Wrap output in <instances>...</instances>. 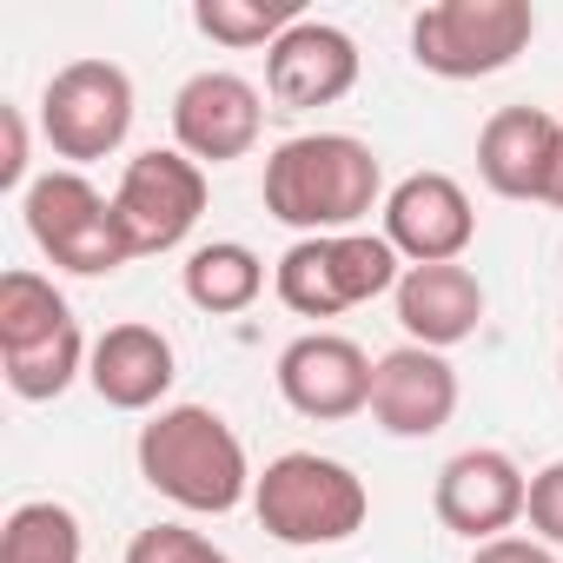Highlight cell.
Listing matches in <instances>:
<instances>
[{
    "label": "cell",
    "instance_id": "d6986e66",
    "mask_svg": "<svg viewBox=\"0 0 563 563\" xmlns=\"http://www.w3.org/2000/svg\"><path fill=\"white\" fill-rule=\"evenodd\" d=\"M0 563H87L80 517L54 497H27L0 523Z\"/></svg>",
    "mask_w": 563,
    "mask_h": 563
},
{
    "label": "cell",
    "instance_id": "8fae6325",
    "mask_svg": "<svg viewBox=\"0 0 563 563\" xmlns=\"http://www.w3.org/2000/svg\"><path fill=\"white\" fill-rule=\"evenodd\" d=\"M523 504H530V477L510 451L497 444H471L457 451L438 484H431V510L444 530L471 537V543H490V537H510V523H523Z\"/></svg>",
    "mask_w": 563,
    "mask_h": 563
},
{
    "label": "cell",
    "instance_id": "9c48e42d",
    "mask_svg": "<svg viewBox=\"0 0 563 563\" xmlns=\"http://www.w3.org/2000/svg\"><path fill=\"white\" fill-rule=\"evenodd\" d=\"M372 358L358 339L345 332H306L278 352V398H286L299 418L312 424H345L358 411H372Z\"/></svg>",
    "mask_w": 563,
    "mask_h": 563
},
{
    "label": "cell",
    "instance_id": "603a6c76",
    "mask_svg": "<svg viewBox=\"0 0 563 563\" xmlns=\"http://www.w3.org/2000/svg\"><path fill=\"white\" fill-rule=\"evenodd\" d=\"M523 517H530L537 543L563 550V457H556V464H543V471L530 477V504H523Z\"/></svg>",
    "mask_w": 563,
    "mask_h": 563
},
{
    "label": "cell",
    "instance_id": "cb8c5ba5",
    "mask_svg": "<svg viewBox=\"0 0 563 563\" xmlns=\"http://www.w3.org/2000/svg\"><path fill=\"white\" fill-rule=\"evenodd\" d=\"M0 133H8V146H0V192H27V113L21 107H0Z\"/></svg>",
    "mask_w": 563,
    "mask_h": 563
},
{
    "label": "cell",
    "instance_id": "52a82bcc",
    "mask_svg": "<svg viewBox=\"0 0 563 563\" xmlns=\"http://www.w3.org/2000/svg\"><path fill=\"white\" fill-rule=\"evenodd\" d=\"M41 133L54 146V159L93 166L107 153L126 146L133 133V80L113 60H67L47 93H41Z\"/></svg>",
    "mask_w": 563,
    "mask_h": 563
},
{
    "label": "cell",
    "instance_id": "6da1fadb",
    "mask_svg": "<svg viewBox=\"0 0 563 563\" xmlns=\"http://www.w3.org/2000/svg\"><path fill=\"white\" fill-rule=\"evenodd\" d=\"M258 199L278 225L306 239L325 232H358L365 212H385V166L358 133H299L272 146Z\"/></svg>",
    "mask_w": 563,
    "mask_h": 563
},
{
    "label": "cell",
    "instance_id": "5bb4252c",
    "mask_svg": "<svg viewBox=\"0 0 563 563\" xmlns=\"http://www.w3.org/2000/svg\"><path fill=\"white\" fill-rule=\"evenodd\" d=\"M352 87H358V41L332 21H299L265 54V93L278 100V113L339 107Z\"/></svg>",
    "mask_w": 563,
    "mask_h": 563
},
{
    "label": "cell",
    "instance_id": "8992f818",
    "mask_svg": "<svg viewBox=\"0 0 563 563\" xmlns=\"http://www.w3.org/2000/svg\"><path fill=\"white\" fill-rule=\"evenodd\" d=\"M537 34L530 0H438L411 21V60L438 80H490Z\"/></svg>",
    "mask_w": 563,
    "mask_h": 563
},
{
    "label": "cell",
    "instance_id": "44dd1931",
    "mask_svg": "<svg viewBox=\"0 0 563 563\" xmlns=\"http://www.w3.org/2000/svg\"><path fill=\"white\" fill-rule=\"evenodd\" d=\"M67 325H74V306L60 299V286L47 272H27V265L0 272V352H21V345L54 339Z\"/></svg>",
    "mask_w": 563,
    "mask_h": 563
},
{
    "label": "cell",
    "instance_id": "4fadbf2b",
    "mask_svg": "<svg viewBox=\"0 0 563 563\" xmlns=\"http://www.w3.org/2000/svg\"><path fill=\"white\" fill-rule=\"evenodd\" d=\"M477 173L497 199H543L563 173V120L543 107H497L477 133Z\"/></svg>",
    "mask_w": 563,
    "mask_h": 563
},
{
    "label": "cell",
    "instance_id": "5b68a950",
    "mask_svg": "<svg viewBox=\"0 0 563 563\" xmlns=\"http://www.w3.org/2000/svg\"><path fill=\"white\" fill-rule=\"evenodd\" d=\"M21 219H27V239L60 265V272H80V278H107L120 265H133V239L113 212V199L80 173V166H54L41 173L27 192H21Z\"/></svg>",
    "mask_w": 563,
    "mask_h": 563
},
{
    "label": "cell",
    "instance_id": "7c38bea8",
    "mask_svg": "<svg viewBox=\"0 0 563 563\" xmlns=\"http://www.w3.org/2000/svg\"><path fill=\"white\" fill-rule=\"evenodd\" d=\"M385 239L405 265H457L477 239V206L451 173H411L385 192Z\"/></svg>",
    "mask_w": 563,
    "mask_h": 563
},
{
    "label": "cell",
    "instance_id": "2e32d148",
    "mask_svg": "<svg viewBox=\"0 0 563 563\" xmlns=\"http://www.w3.org/2000/svg\"><path fill=\"white\" fill-rule=\"evenodd\" d=\"M179 378V358H173V339L146 319H126V325H107L93 339V358H87V385L100 391V405L113 411H166L159 398L173 391Z\"/></svg>",
    "mask_w": 563,
    "mask_h": 563
},
{
    "label": "cell",
    "instance_id": "ba28073f",
    "mask_svg": "<svg viewBox=\"0 0 563 563\" xmlns=\"http://www.w3.org/2000/svg\"><path fill=\"white\" fill-rule=\"evenodd\" d=\"M113 212H120L140 258L146 252H179L206 219V166L186 159L179 146L133 153L120 186H113Z\"/></svg>",
    "mask_w": 563,
    "mask_h": 563
},
{
    "label": "cell",
    "instance_id": "7402d4cb",
    "mask_svg": "<svg viewBox=\"0 0 563 563\" xmlns=\"http://www.w3.org/2000/svg\"><path fill=\"white\" fill-rule=\"evenodd\" d=\"M120 563H232V556L186 523H146V530H133Z\"/></svg>",
    "mask_w": 563,
    "mask_h": 563
},
{
    "label": "cell",
    "instance_id": "30bf717a",
    "mask_svg": "<svg viewBox=\"0 0 563 563\" xmlns=\"http://www.w3.org/2000/svg\"><path fill=\"white\" fill-rule=\"evenodd\" d=\"M265 133V93L245 74L206 67L173 93V146L199 166H225L245 159Z\"/></svg>",
    "mask_w": 563,
    "mask_h": 563
},
{
    "label": "cell",
    "instance_id": "e0dca14e",
    "mask_svg": "<svg viewBox=\"0 0 563 563\" xmlns=\"http://www.w3.org/2000/svg\"><path fill=\"white\" fill-rule=\"evenodd\" d=\"M391 306H398L405 345H424V352H451L484 325V286L471 265H405Z\"/></svg>",
    "mask_w": 563,
    "mask_h": 563
},
{
    "label": "cell",
    "instance_id": "ac0fdd59",
    "mask_svg": "<svg viewBox=\"0 0 563 563\" xmlns=\"http://www.w3.org/2000/svg\"><path fill=\"white\" fill-rule=\"evenodd\" d=\"M179 292H186L199 312H212V319H239V312H252L258 292H265V258H258L252 245H239V239L192 245L186 265H179Z\"/></svg>",
    "mask_w": 563,
    "mask_h": 563
},
{
    "label": "cell",
    "instance_id": "9a60e30c",
    "mask_svg": "<svg viewBox=\"0 0 563 563\" xmlns=\"http://www.w3.org/2000/svg\"><path fill=\"white\" fill-rule=\"evenodd\" d=\"M372 418L385 438H438L457 418V372L444 352L398 345L372 372Z\"/></svg>",
    "mask_w": 563,
    "mask_h": 563
},
{
    "label": "cell",
    "instance_id": "3957f363",
    "mask_svg": "<svg viewBox=\"0 0 563 563\" xmlns=\"http://www.w3.org/2000/svg\"><path fill=\"white\" fill-rule=\"evenodd\" d=\"M252 510H258V530L286 550H325V543H345L365 530L372 517V490L352 464L339 457H319V451H286L272 457L252 484Z\"/></svg>",
    "mask_w": 563,
    "mask_h": 563
},
{
    "label": "cell",
    "instance_id": "ffe728a7",
    "mask_svg": "<svg viewBox=\"0 0 563 563\" xmlns=\"http://www.w3.org/2000/svg\"><path fill=\"white\" fill-rule=\"evenodd\" d=\"M299 21H306L299 0H192V27L212 47H232V54H245V47L272 54Z\"/></svg>",
    "mask_w": 563,
    "mask_h": 563
},
{
    "label": "cell",
    "instance_id": "484cf974",
    "mask_svg": "<svg viewBox=\"0 0 563 563\" xmlns=\"http://www.w3.org/2000/svg\"><path fill=\"white\" fill-rule=\"evenodd\" d=\"M556 378H563V352H556Z\"/></svg>",
    "mask_w": 563,
    "mask_h": 563
},
{
    "label": "cell",
    "instance_id": "277c9868",
    "mask_svg": "<svg viewBox=\"0 0 563 563\" xmlns=\"http://www.w3.org/2000/svg\"><path fill=\"white\" fill-rule=\"evenodd\" d=\"M398 278L405 258L391 252L385 232H325V239H299L272 265V292L299 319H339L352 306L398 292Z\"/></svg>",
    "mask_w": 563,
    "mask_h": 563
},
{
    "label": "cell",
    "instance_id": "7a4b0ae2",
    "mask_svg": "<svg viewBox=\"0 0 563 563\" xmlns=\"http://www.w3.org/2000/svg\"><path fill=\"white\" fill-rule=\"evenodd\" d=\"M133 464L166 504H179L192 517H225L258 484L239 431L212 405H166V411H153L140 424V438H133Z\"/></svg>",
    "mask_w": 563,
    "mask_h": 563
},
{
    "label": "cell",
    "instance_id": "d4e9b609",
    "mask_svg": "<svg viewBox=\"0 0 563 563\" xmlns=\"http://www.w3.org/2000/svg\"><path fill=\"white\" fill-rule=\"evenodd\" d=\"M471 563H556V550L537 543V537H490V543L471 550Z\"/></svg>",
    "mask_w": 563,
    "mask_h": 563
}]
</instances>
